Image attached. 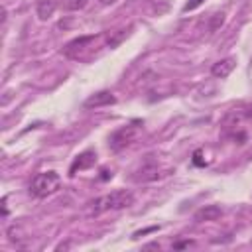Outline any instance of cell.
I'll list each match as a JSON object with an SVG mask.
<instances>
[{"mask_svg": "<svg viewBox=\"0 0 252 252\" xmlns=\"http://www.w3.org/2000/svg\"><path fill=\"white\" fill-rule=\"evenodd\" d=\"M59 185H61L59 173H55V171H41V173L33 175V179L30 183V193L33 197L43 199V197L55 193L59 189Z\"/></svg>", "mask_w": 252, "mask_h": 252, "instance_id": "obj_2", "label": "cell"}, {"mask_svg": "<svg viewBox=\"0 0 252 252\" xmlns=\"http://www.w3.org/2000/svg\"><path fill=\"white\" fill-rule=\"evenodd\" d=\"M138 134H140V128H138L136 124L122 126V128H118V130L110 136V148L118 152V150H122V148H126V146H130V144L138 138Z\"/></svg>", "mask_w": 252, "mask_h": 252, "instance_id": "obj_3", "label": "cell"}, {"mask_svg": "<svg viewBox=\"0 0 252 252\" xmlns=\"http://www.w3.org/2000/svg\"><path fill=\"white\" fill-rule=\"evenodd\" d=\"M199 158H201V150H197V152H195V156H193V163H195V165H205V161H203V159H199Z\"/></svg>", "mask_w": 252, "mask_h": 252, "instance_id": "obj_15", "label": "cell"}, {"mask_svg": "<svg viewBox=\"0 0 252 252\" xmlns=\"http://www.w3.org/2000/svg\"><path fill=\"white\" fill-rule=\"evenodd\" d=\"M114 102H116V96L110 91H98L85 100V108H100V106H108Z\"/></svg>", "mask_w": 252, "mask_h": 252, "instance_id": "obj_5", "label": "cell"}, {"mask_svg": "<svg viewBox=\"0 0 252 252\" xmlns=\"http://www.w3.org/2000/svg\"><path fill=\"white\" fill-rule=\"evenodd\" d=\"M55 8H57L55 0H39L35 4V14L39 20H49L55 14Z\"/></svg>", "mask_w": 252, "mask_h": 252, "instance_id": "obj_8", "label": "cell"}, {"mask_svg": "<svg viewBox=\"0 0 252 252\" xmlns=\"http://www.w3.org/2000/svg\"><path fill=\"white\" fill-rule=\"evenodd\" d=\"M91 41H94V35H81V37H77V39H73V41H69L67 45H65V53L67 55H73V51L75 49H83L87 43H91Z\"/></svg>", "mask_w": 252, "mask_h": 252, "instance_id": "obj_10", "label": "cell"}, {"mask_svg": "<svg viewBox=\"0 0 252 252\" xmlns=\"http://www.w3.org/2000/svg\"><path fill=\"white\" fill-rule=\"evenodd\" d=\"M98 2H100L102 6H110V4H114L116 0H98Z\"/></svg>", "mask_w": 252, "mask_h": 252, "instance_id": "obj_17", "label": "cell"}, {"mask_svg": "<svg viewBox=\"0 0 252 252\" xmlns=\"http://www.w3.org/2000/svg\"><path fill=\"white\" fill-rule=\"evenodd\" d=\"M126 35H128V30H120V33H116V37L108 39V47H116V45H118Z\"/></svg>", "mask_w": 252, "mask_h": 252, "instance_id": "obj_13", "label": "cell"}, {"mask_svg": "<svg viewBox=\"0 0 252 252\" xmlns=\"http://www.w3.org/2000/svg\"><path fill=\"white\" fill-rule=\"evenodd\" d=\"M140 175H136V179L138 181H152V179H156L158 177V165L154 163V161H150V163H144L142 167H140V171H138Z\"/></svg>", "mask_w": 252, "mask_h": 252, "instance_id": "obj_9", "label": "cell"}, {"mask_svg": "<svg viewBox=\"0 0 252 252\" xmlns=\"http://www.w3.org/2000/svg\"><path fill=\"white\" fill-rule=\"evenodd\" d=\"M134 203V193L128 189H116L108 195H102L98 199L93 201V211L94 213H104V211H116V209H124L130 207Z\"/></svg>", "mask_w": 252, "mask_h": 252, "instance_id": "obj_1", "label": "cell"}, {"mask_svg": "<svg viewBox=\"0 0 252 252\" xmlns=\"http://www.w3.org/2000/svg\"><path fill=\"white\" fill-rule=\"evenodd\" d=\"M89 0H63V8L69 10V12H79L87 6Z\"/></svg>", "mask_w": 252, "mask_h": 252, "instance_id": "obj_12", "label": "cell"}, {"mask_svg": "<svg viewBox=\"0 0 252 252\" xmlns=\"http://www.w3.org/2000/svg\"><path fill=\"white\" fill-rule=\"evenodd\" d=\"M203 2H205V0H189V2H185L183 12H191V10H195V8H199Z\"/></svg>", "mask_w": 252, "mask_h": 252, "instance_id": "obj_14", "label": "cell"}, {"mask_svg": "<svg viewBox=\"0 0 252 252\" xmlns=\"http://www.w3.org/2000/svg\"><path fill=\"white\" fill-rule=\"evenodd\" d=\"M94 163H96V154H94L93 150H85V152H81V154L73 159V163H71V167H69V175H75L77 171L89 169V167H93Z\"/></svg>", "mask_w": 252, "mask_h": 252, "instance_id": "obj_4", "label": "cell"}, {"mask_svg": "<svg viewBox=\"0 0 252 252\" xmlns=\"http://www.w3.org/2000/svg\"><path fill=\"white\" fill-rule=\"evenodd\" d=\"M222 215V209L219 205H205L195 213V220L197 222H209V220H217Z\"/></svg>", "mask_w": 252, "mask_h": 252, "instance_id": "obj_7", "label": "cell"}, {"mask_svg": "<svg viewBox=\"0 0 252 252\" xmlns=\"http://www.w3.org/2000/svg\"><path fill=\"white\" fill-rule=\"evenodd\" d=\"M222 24H224V14H222V12L213 14V16H211V20H209V32H211V33H215Z\"/></svg>", "mask_w": 252, "mask_h": 252, "instance_id": "obj_11", "label": "cell"}, {"mask_svg": "<svg viewBox=\"0 0 252 252\" xmlns=\"http://www.w3.org/2000/svg\"><path fill=\"white\" fill-rule=\"evenodd\" d=\"M191 244V240H187V242H177V244H173V248H183V246H189Z\"/></svg>", "mask_w": 252, "mask_h": 252, "instance_id": "obj_16", "label": "cell"}, {"mask_svg": "<svg viewBox=\"0 0 252 252\" xmlns=\"http://www.w3.org/2000/svg\"><path fill=\"white\" fill-rule=\"evenodd\" d=\"M234 65H236V59H234V57H224V59L213 63V67H211V75L217 77V79H224V77H228V75L232 73Z\"/></svg>", "mask_w": 252, "mask_h": 252, "instance_id": "obj_6", "label": "cell"}]
</instances>
